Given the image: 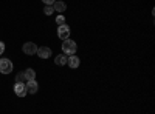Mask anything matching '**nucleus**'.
I'll return each instance as SVG.
<instances>
[{
	"instance_id": "nucleus-9",
	"label": "nucleus",
	"mask_w": 155,
	"mask_h": 114,
	"mask_svg": "<svg viewBox=\"0 0 155 114\" xmlns=\"http://www.w3.org/2000/svg\"><path fill=\"white\" fill-rule=\"evenodd\" d=\"M53 9L58 11V12H64L67 9V5H65V2H54L53 3Z\"/></svg>"
},
{
	"instance_id": "nucleus-15",
	"label": "nucleus",
	"mask_w": 155,
	"mask_h": 114,
	"mask_svg": "<svg viewBox=\"0 0 155 114\" xmlns=\"http://www.w3.org/2000/svg\"><path fill=\"white\" fill-rule=\"evenodd\" d=\"M5 53V43L3 42H0V56H2Z\"/></svg>"
},
{
	"instance_id": "nucleus-6",
	"label": "nucleus",
	"mask_w": 155,
	"mask_h": 114,
	"mask_svg": "<svg viewBox=\"0 0 155 114\" xmlns=\"http://www.w3.org/2000/svg\"><path fill=\"white\" fill-rule=\"evenodd\" d=\"M36 54L41 57V59H48V57L51 56V49H50L48 46H39Z\"/></svg>"
},
{
	"instance_id": "nucleus-10",
	"label": "nucleus",
	"mask_w": 155,
	"mask_h": 114,
	"mask_svg": "<svg viewBox=\"0 0 155 114\" xmlns=\"http://www.w3.org/2000/svg\"><path fill=\"white\" fill-rule=\"evenodd\" d=\"M67 56L65 54H59L56 59H54V62H56V65H59V66H64V65H67Z\"/></svg>"
},
{
	"instance_id": "nucleus-16",
	"label": "nucleus",
	"mask_w": 155,
	"mask_h": 114,
	"mask_svg": "<svg viewBox=\"0 0 155 114\" xmlns=\"http://www.w3.org/2000/svg\"><path fill=\"white\" fill-rule=\"evenodd\" d=\"M42 2H44L45 5H53V3L56 2V0H42Z\"/></svg>"
},
{
	"instance_id": "nucleus-4",
	"label": "nucleus",
	"mask_w": 155,
	"mask_h": 114,
	"mask_svg": "<svg viewBox=\"0 0 155 114\" xmlns=\"http://www.w3.org/2000/svg\"><path fill=\"white\" fill-rule=\"evenodd\" d=\"M22 51L27 54V56H34L37 53V45L33 43V42H27V43L22 46Z\"/></svg>"
},
{
	"instance_id": "nucleus-13",
	"label": "nucleus",
	"mask_w": 155,
	"mask_h": 114,
	"mask_svg": "<svg viewBox=\"0 0 155 114\" xmlns=\"http://www.w3.org/2000/svg\"><path fill=\"white\" fill-rule=\"evenodd\" d=\"M44 12H45L47 16L53 14V12H54V9H53V5H45V8H44Z\"/></svg>"
},
{
	"instance_id": "nucleus-3",
	"label": "nucleus",
	"mask_w": 155,
	"mask_h": 114,
	"mask_svg": "<svg viewBox=\"0 0 155 114\" xmlns=\"http://www.w3.org/2000/svg\"><path fill=\"white\" fill-rule=\"evenodd\" d=\"M12 71V62L9 59H0V72L9 74Z\"/></svg>"
},
{
	"instance_id": "nucleus-1",
	"label": "nucleus",
	"mask_w": 155,
	"mask_h": 114,
	"mask_svg": "<svg viewBox=\"0 0 155 114\" xmlns=\"http://www.w3.org/2000/svg\"><path fill=\"white\" fill-rule=\"evenodd\" d=\"M76 49H78L76 42H73V40H70V39L64 40V43H62V53L65 54V56H73V54L76 53Z\"/></svg>"
},
{
	"instance_id": "nucleus-2",
	"label": "nucleus",
	"mask_w": 155,
	"mask_h": 114,
	"mask_svg": "<svg viewBox=\"0 0 155 114\" xmlns=\"http://www.w3.org/2000/svg\"><path fill=\"white\" fill-rule=\"evenodd\" d=\"M58 37L61 40H67L68 37H70V26L68 25H59V28H58Z\"/></svg>"
},
{
	"instance_id": "nucleus-12",
	"label": "nucleus",
	"mask_w": 155,
	"mask_h": 114,
	"mask_svg": "<svg viewBox=\"0 0 155 114\" xmlns=\"http://www.w3.org/2000/svg\"><path fill=\"white\" fill-rule=\"evenodd\" d=\"M27 82V79H25V74L23 72H19L17 75H16V83H25Z\"/></svg>"
},
{
	"instance_id": "nucleus-11",
	"label": "nucleus",
	"mask_w": 155,
	"mask_h": 114,
	"mask_svg": "<svg viewBox=\"0 0 155 114\" xmlns=\"http://www.w3.org/2000/svg\"><path fill=\"white\" fill-rule=\"evenodd\" d=\"M25 79H27V82L28 80H34L36 79V71L33 69V68H28V69H25Z\"/></svg>"
},
{
	"instance_id": "nucleus-5",
	"label": "nucleus",
	"mask_w": 155,
	"mask_h": 114,
	"mask_svg": "<svg viewBox=\"0 0 155 114\" xmlns=\"http://www.w3.org/2000/svg\"><path fill=\"white\" fill-rule=\"evenodd\" d=\"M14 93H16V96H19V97H25V96L28 94L27 85H25V83H16V85H14Z\"/></svg>"
},
{
	"instance_id": "nucleus-7",
	"label": "nucleus",
	"mask_w": 155,
	"mask_h": 114,
	"mask_svg": "<svg viewBox=\"0 0 155 114\" xmlns=\"http://www.w3.org/2000/svg\"><path fill=\"white\" fill-rule=\"evenodd\" d=\"M67 65L70 66V68H78L81 65V60H79V57H76L74 54L73 56H70L68 59H67Z\"/></svg>"
},
{
	"instance_id": "nucleus-8",
	"label": "nucleus",
	"mask_w": 155,
	"mask_h": 114,
	"mask_svg": "<svg viewBox=\"0 0 155 114\" xmlns=\"http://www.w3.org/2000/svg\"><path fill=\"white\" fill-rule=\"evenodd\" d=\"M27 90H28L30 94H36V93H37L39 85H37L36 79H34V80H28V83H27Z\"/></svg>"
},
{
	"instance_id": "nucleus-14",
	"label": "nucleus",
	"mask_w": 155,
	"mask_h": 114,
	"mask_svg": "<svg viewBox=\"0 0 155 114\" xmlns=\"http://www.w3.org/2000/svg\"><path fill=\"white\" fill-rule=\"evenodd\" d=\"M56 23H58V25H64V23H65V17H64L62 14H59V16L56 17Z\"/></svg>"
}]
</instances>
